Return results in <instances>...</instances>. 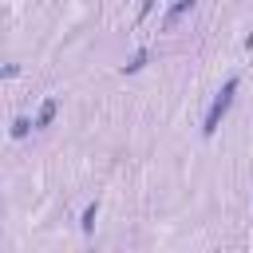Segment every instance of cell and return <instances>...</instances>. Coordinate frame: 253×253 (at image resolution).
<instances>
[{
	"instance_id": "cell-1",
	"label": "cell",
	"mask_w": 253,
	"mask_h": 253,
	"mask_svg": "<svg viewBox=\"0 0 253 253\" xmlns=\"http://www.w3.org/2000/svg\"><path fill=\"white\" fill-rule=\"evenodd\" d=\"M233 95H237V75H229V79H225V87L213 95V103H210V111H206V123H202V134H206V138H210V134H217V126H221L225 111L233 107Z\"/></svg>"
},
{
	"instance_id": "cell-2",
	"label": "cell",
	"mask_w": 253,
	"mask_h": 253,
	"mask_svg": "<svg viewBox=\"0 0 253 253\" xmlns=\"http://www.w3.org/2000/svg\"><path fill=\"white\" fill-rule=\"evenodd\" d=\"M194 4H198V0H174V4H170V12L162 16V28H174V24H178V20H182Z\"/></svg>"
},
{
	"instance_id": "cell-3",
	"label": "cell",
	"mask_w": 253,
	"mask_h": 253,
	"mask_svg": "<svg viewBox=\"0 0 253 253\" xmlns=\"http://www.w3.org/2000/svg\"><path fill=\"white\" fill-rule=\"evenodd\" d=\"M55 111H59V99H43V107H40V115H36V126H51Z\"/></svg>"
},
{
	"instance_id": "cell-4",
	"label": "cell",
	"mask_w": 253,
	"mask_h": 253,
	"mask_svg": "<svg viewBox=\"0 0 253 253\" xmlns=\"http://www.w3.org/2000/svg\"><path fill=\"white\" fill-rule=\"evenodd\" d=\"M146 63H150V51L142 47V51H134V55H130V63H123V75H134V71H142Z\"/></svg>"
},
{
	"instance_id": "cell-5",
	"label": "cell",
	"mask_w": 253,
	"mask_h": 253,
	"mask_svg": "<svg viewBox=\"0 0 253 253\" xmlns=\"http://www.w3.org/2000/svg\"><path fill=\"white\" fill-rule=\"evenodd\" d=\"M95 217H99V202H91V206L83 210V221H79V229H83V233H95Z\"/></svg>"
},
{
	"instance_id": "cell-6",
	"label": "cell",
	"mask_w": 253,
	"mask_h": 253,
	"mask_svg": "<svg viewBox=\"0 0 253 253\" xmlns=\"http://www.w3.org/2000/svg\"><path fill=\"white\" fill-rule=\"evenodd\" d=\"M28 130H32V123H28L24 115H20V119H12V138H24Z\"/></svg>"
}]
</instances>
